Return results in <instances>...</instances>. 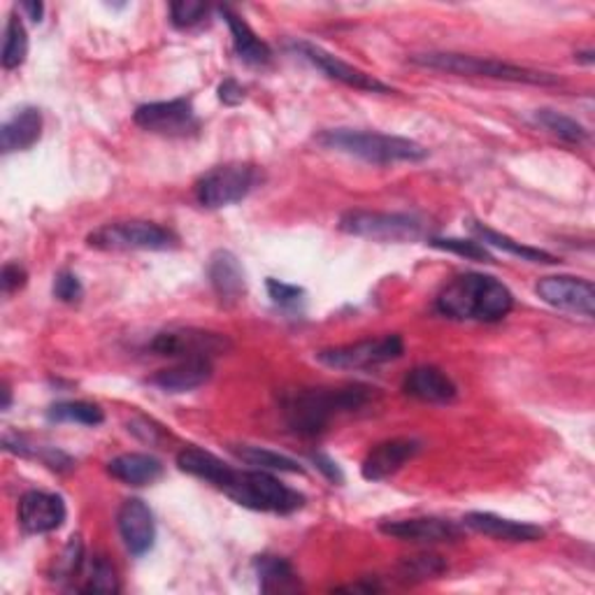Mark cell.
Segmentation results:
<instances>
[{
	"label": "cell",
	"mask_w": 595,
	"mask_h": 595,
	"mask_svg": "<svg viewBox=\"0 0 595 595\" xmlns=\"http://www.w3.org/2000/svg\"><path fill=\"white\" fill-rule=\"evenodd\" d=\"M375 398L371 386L342 388H296L279 400L284 423L300 438H317L340 415L359 412Z\"/></svg>",
	"instance_id": "6da1fadb"
},
{
	"label": "cell",
	"mask_w": 595,
	"mask_h": 595,
	"mask_svg": "<svg viewBox=\"0 0 595 595\" xmlns=\"http://www.w3.org/2000/svg\"><path fill=\"white\" fill-rule=\"evenodd\" d=\"M436 307L440 315L456 321L494 323L511 312L515 296L496 277L465 273L444 286L436 300Z\"/></svg>",
	"instance_id": "7a4b0ae2"
},
{
	"label": "cell",
	"mask_w": 595,
	"mask_h": 595,
	"mask_svg": "<svg viewBox=\"0 0 595 595\" xmlns=\"http://www.w3.org/2000/svg\"><path fill=\"white\" fill-rule=\"evenodd\" d=\"M221 494L229 496L242 507L254 511H271V515H294L305 505V496L296 488L286 486L268 470H235L229 463L212 484Z\"/></svg>",
	"instance_id": "3957f363"
},
{
	"label": "cell",
	"mask_w": 595,
	"mask_h": 595,
	"mask_svg": "<svg viewBox=\"0 0 595 595\" xmlns=\"http://www.w3.org/2000/svg\"><path fill=\"white\" fill-rule=\"evenodd\" d=\"M317 142L326 150L359 156L367 163H377V166H392V163H405V161L417 163L428 156V150L415 140L400 137V135L373 133V131L328 129L319 133Z\"/></svg>",
	"instance_id": "277c9868"
},
{
	"label": "cell",
	"mask_w": 595,
	"mask_h": 595,
	"mask_svg": "<svg viewBox=\"0 0 595 595\" xmlns=\"http://www.w3.org/2000/svg\"><path fill=\"white\" fill-rule=\"evenodd\" d=\"M412 64L454 73V75H470V77H488V79H503V81H517V85H536V87H551L561 85V79L551 73L530 70L524 66L505 64L498 58H482L470 54H454V52H428V54H415Z\"/></svg>",
	"instance_id": "5b68a950"
},
{
	"label": "cell",
	"mask_w": 595,
	"mask_h": 595,
	"mask_svg": "<svg viewBox=\"0 0 595 595\" xmlns=\"http://www.w3.org/2000/svg\"><path fill=\"white\" fill-rule=\"evenodd\" d=\"M87 244L102 252H166L175 250L179 240L154 221H117L89 233Z\"/></svg>",
	"instance_id": "8992f818"
},
{
	"label": "cell",
	"mask_w": 595,
	"mask_h": 595,
	"mask_svg": "<svg viewBox=\"0 0 595 595\" xmlns=\"http://www.w3.org/2000/svg\"><path fill=\"white\" fill-rule=\"evenodd\" d=\"M263 175L256 166L250 163H225L210 173H205L196 184V198L208 210H221L247 198Z\"/></svg>",
	"instance_id": "52a82bcc"
},
{
	"label": "cell",
	"mask_w": 595,
	"mask_h": 595,
	"mask_svg": "<svg viewBox=\"0 0 595 595\" xmlns=\"http://www.w3.org/2000/svg\"><path fill=\"white\" fill-rule=\"evenodd\" d=\"M338 225L342 233L379 242H412L423 235V221L403 212L352 210L340 217Z\"/></svg>",
	"instance_id": "ba28073f"
},
{
	"label": "cell",
	"mask_w": 595,
	"mask_h": 595,
	"mask_svg": "<svg viewBox=\"0 0 595 595\" xmlns=\"http://www.w3.org/2000/svg\"><path fill=\"white\" fill-rule=\"evenodd\" d=\"M403 354H405L403 338L384 335L375 340H361L354 344L321 349L315 359L326 367H335V371H367V367L398 361Z\"/></svg>",
	"instance_id": "9c48e42d"
},
{
	"label": "cell",
	"mask_w": 595,
	"mask_h": 595,
	"mask_svg": "<svg viewBox=\"0 0 595 595\" xmlns=\"http://www.w3.org/2000/svg\"><path fill=\"white\" fill-rule=\"evenodd\" d=\"M150 349L156 356H166V359H179V361L208 359V361H212L214 356L231 352L233 342L221 333L198 331V328H177V331L158 333L150 342Z\"/></svg>",
	"instance_id": "30bf717a"
},
{
	"label": "cell",
	"mask_w": 595,
	"mask_h": 595,
	"mask_svg": "<svg viewBox=\"0 0 595 595\" xmlns=\"http://www.w3.org/2000/svg\"><path fill=\"white\" fill-rule=\"evenodd\" d=\"M289 49L294 54H298L300 58H305L307 64H312L317 70H321L326 77L342 81V85H346V87L359 89V91H371V93H392L394 91L377 77L354 68L352 64H346V60H342L340 56H335L331 52H326L319 45L305 43V40H294V43H289Z\"/></svg>",
	"instance_id": "8fae6325"
},
{
	"label": "cell",
	"mask_w": 595,
	"mask_h": 595,
	"mask_svg": "<svg viewBox=\"0 0 595 595\" xmlns=\"http://www.w3.org/2000/svg\"><path fill=\"white\" fill-rule=\"evenodd\" d=\"M133 121L150 133L158 135H189L198 131V119L194 102L189 98H175V100H161L140 106L133 114Z\"/></svg>",
	"instance_id": "7c38bea8"
},
{
	"label": "cell",
	"mask_w": 595,
	"mask_h": 595,
	"mask_svg": "<svg viewBox=\"0 0 595 595\" xmlns=\"http://www.w3.org/2000/svg\"><path fill=\"white\" fill-rule=\"evenodd\" d=\"M536 291L547 305L557 307V310L582 315L586 319H593L595 315V289L591 279L572 275L542 277Z\"/></svg>",
	"instance_id": "4fadbf2b"
},
{
	"label": "cell",
	"mask_w": 595,
	"mask_h": 595,
	"mask_svg": "<svg viewBox=\"0 0 595 595\" xmlns=\"http://www.w3.org/2000/svg\"><path fill=\"white\" fill-rule=\"evenodd\" d=\"M68 517L66 503L56 494L47 491H29L19 500V524L31 536H45L64 526Z\"/></svg>",
	"instance_id": "5bb4252c"
},
{
	"label": "cell",
	"mask_w": 595,
	"mask_h": 595,
	"mask_svg": "<svg viewBox=\"0 0 595 595\" xmlns=\"http://www.w3.org/2000/svg\"><path fill=\"white\" fill-rule=\"evenodd\" d=\"M117 526L121 540H124L133 557H145L147 551H152L156 540V524L147 503H142L140 498L124 500V505L119 507Z\"/></svg>",
	"instance_id": "9a60e30c"
},
{
	"label": "cell",
	"mask_w": 595,
	"mask_h": 595,
	"mask_svg": "<svg viewBox=\"0 0 595 595\" xmlns=\"http://www.w3.org/2000/svg\"><path fill=\"white\" fill-rule=\"evenodd\" d=\"M379 530L388 538L403 542H419V544H438V542H456L463 536V528L454 521H444L436 517H415L400 521H384Z\"/></svg>",
	"instance_id": "2e32d148"
},
{
	"label": "cell",
	"mask_w": 595,
	"mask_h": 595,
	"mask_svg": "<svg viewBox=\"0 0 595 595\" xmlns=\"http://www.w3.org/2000/svg\"><path fill=\"white\" fill-rule=\"evenodd\" d=\"M423 449V444L415 438H396V440H386L382 444H377L371 454L365 456L363 461V477L367 482H384L407 463L412 461L419 451Z\"/></svg>",
	"instance_id": "e0dca14e"
},
{
	"label": "cell",
	"mask_w": 595,
	"mask_h": 595,
	"mask_svg": "<svg viewBox=\"0 0 595 595\" xmlns=\"http://www.w3.org/2000/svg\"><path fill=\"white\" fill-rule=\"evenodd\" d=\"M463 524L465 528L480 532V536L500 542H538L544 538V530L540 526L511 521L494 515V511H470L463 517Z\"/></svg>",
	"instance_id": "ac0fdd59"
},
{
	"label": "cell",
	"mask_w": 595,
	"mask_h": 595,
	"mask_svg": "<svg viewBox=\"0 0 595 595\" xmlns=\"http://www.w3.org/2000/svg\"><path fill=\"white\" fill-rule=\"evenodd\" d=\"M403 392L421 403H440V405L456 400L459 396L454 379L436 365H419L415 371H409L403 382Z\"/></svg>",
	"instance_id": "d6986e66"
},
{
	"label": "cell",
	"mask_w": 595,
	"mask_h": 595,
	"mask_svg": "<svg viewBox=\"0 0 595 595\" xmlns=\"http://www.w3.org/2000/svg\"><path fill=\"white\" fill-rule=\"evenodd\" d=\"M208 277L221 302H238L247 294V277L233 252H214L208 263Z\"/></svg>",
	"instance_id": "ffe728a7"
},
{
	"label": "cell",
	"mask_w": 595,
	"mask_h": 595,
	"mask_svg": "<svg viewBox=\"0 0 595 595\" xmlns=\"http://www.w3.org/2000/svg\"><path fill=\"white\" fill-rule=\"evenodd\" d=\"M210 377H212V361L187 359L173 367H166V371H158L147 382L166 394H187L202 386L205 382H210Z\"/></svg>",
	"instance_id": "44dd1931"
},
{
	"label": "cell",
	"mask_w": 595,
	"mask_h": 595,
	"mask_svg": "<svg viewBox=\"0 0 595 595\" xmlns=\"http://www.w3.org/2000/svg\"><path fill=\"white\" fill-rule=\"evenodd\" d=\"M40 135H43V112L37 108H24L0 129V150H3V154L26 152L35 145Z\"/></svg>",
	"instance_id": "7402d4cb"
},
{
	"label": "cell",
	"mask_w": 595,
	"mask_h": 595,
	"mask_svg": "<svg viewBox=\"0 0 595 595\" xmlns=\"http://www.w3.org/2000/svg\"><path fill=\"white\" fill-rule=\"evenodd\" d=\"M221 16L225 19V24H229V29H231L233 47H235V54L240 56V60H244V64H250V66H268L271 58H273V52L252 31V26L231 8H221Z\"/></svg>",
	"instance_id": "603a6c76"
},
{
	"label": "cell",
	"mask_w": 595,
	"mask_h": 595,
	"mask_svg": "<svg viewBox=\"0 0 595 595\" xmlns=\"http://www.w3.org/2000/svg\"><path fill=\"white\" fill-rule=\"evenodd\" d=\"M108 472L129 486H150L161 480L163 465L150 454H121L108 463Z\"/></svg>",
	"instance_id": "cb8c5ba5"
},
{
	"label": "cell",
	"mask_w": 595,
	"mask_h": 595,
	"mask_svg": "<svg viewBox=\"0 0 595 595\" xmlns=\"http://www.w3.org/2000/svg\"><path fill=\"white\" fill-rule=\"evenodd\" d=\"M258 586L263 593H291L300 588L298 572L294 565L279 557H258L254 561Z\"/></svg>",
	"instance_id": "d4e9b609"
},
{
	"label": "cell",
	"mask_w": 595,
	"mask_h": 595,
	"mask_svg": "<svg viewBox=\"0 0 595 595\" xmlns=\"http://www.w3.org/2000/svg\"><path fill=\"white\" fill-rule=\"evenodd\" d=\"M467 229L475 233L482 244H488V247H496V250H503L511 256H519L524 261H530V263H557V256L544 252V250H536V247H528V244H521L517 240H511L509 235H503L494 229H488V225L480 223V221H470Z\"/></svg>",
	"instance_id": "484cf974"
},
{
	"label": "cell",
	"mask_w": 595,
	"mask_h": 595,
	"mask_svg": "<svg viewBox=\"0 0 595 595\" xmlns=\"http://www.w3.org/2000/svg\"><path fill=\"white\" fill-rule=\"evenodd\" d=\"M233 454L247 465H254L258 470H273V472H291V475H302L305 467L284 454H277V451L263 449V447H252V444H240L233 447Z\"/></svg>",
	"instance_id": "4316f807"
},
{
	"label": "cell",
	"mask_w": 595,
	"mask_h": 595,
	"mask_svg": "<svg viewBox=\"0 0 595 595\" xmlns=\"http://www.w3.org/2000/svg\"><path fill=\"white\" fill-rule=\"evenodd\" d=\"M47 417L52 421H66V423H79V426H100L106 421L102 409L87 400H64L49 407Z\"/></svg>",
	"instance_id": "83f0119b"
},
{
	"label": "cell",
	"mask_w": 595,
	"mask_h": 595,
	"mask_svg": "<svg viewBox=\"0 0 595 595\" xmlns=\"http://www.w3.org/2000/svg\"><path fill=\"white\" fill-rule=\"evenodd\" d=\"M29 56V33L22 19L12 14L5 26V40H3V68L14 70L26 60Z\"/></svg>",
	"instance_id": "f1b7e54d"
},
{
	"label": "cell",
	"mask_w": 595,
	"mask_h": 595,
	"mask_svg": "<svg viewBox=\"0 0 595 595\" xmlns=\"http://www.w3.org/2000/svg\"><path fill=\"white\" fill-rule=\"evenodd\" d=\"M536 121L551 135H557L563 142H570V145H582V142H586L588 137L586 129L580 124V121H574L572 117H565L557 110H538Z\"/></svg>",
	"instance_id": "f546056e"
},
{
	"label": "cell",
	"mask_w": 595,
	"mask_h": 595,
	"mask_svg": "<svg viewBox=\"0 0 595 595\" xmlns=\"http://www.w3.org/2000/svg\"><path fill=\"white\" fill-rule=\"evenodd\" d=\"M444 572L447 563L442 557H438V553H419V557H409L400 563V574L405 582L438 580Z\"/></svg>",
	"instance_id": "4dcf8cb0"
},
{
	"label": "cell",
	"mask_w": 595,
	"mask_h": 595,
	"mask_svg": "<svg viewBox=\"0 0 595 595\" xmlns=\"http://www.w3.org/2000/svg\"><path fill=\"white\" fill-rule=\"evenodd\" d=\"M428 244H430V247H436V250H442V252L465 256L467 261H482V263L494 261V256L488 254V250L484 247V244L475 242V240H459V238H442L440 240V238H433Z\"/></svg>",
	"instance_id": "1f68e13d"
},
{
	"label": "cell",
	"mask_w": 595,
	"mask_h": 595,
	"mask_svg": "<svg viewBox=\"0 0 595 595\" xmlns=\"http://www.w3.org/2000/svg\"><path fill=\"white\" fill-rule=\"evenodd\" d=\"M81 565H85V544H81L79 538H73L64 553L56 559V565H54V577L56 582H68V580H75V574H79Z\"/></svg>",
	"instance_id": "d6a6232c"
},
{
	"label": "cell",
	"mask_w": 595,
	"mask_h": 595,
	"mask_svg": "<svg viewBox=\"0 0 595 595\" xmlns=\"http://www.w3.org/2000/svg\"><path fill=\"white\" fill-rule=\"evenodd\" d=\"M79 591H87V593H117L119 591V577L114 568L106 561V557L93 559L87 584Z\"/></svg>",
	"instance_id": "836d02e7"
},
{
	"label": "cell",
	"mask_w": 595,
	"mask_h": 595,
	"mask_svg": "<svg viewBox=\"0 0 595 595\" xmlns=\"http://www.w3.org/2000/svg\"><path fill=\"white\" fill-rule=\"evenodd\" d=\"M208 12H210L208 5L191 3V0H179V3L170 5V22L177 29H194L208 16Z\"/></svg>",
	"instance_id": "e575fe53"
},
{
	"label": "cell",
	"mask_w": 595,
	"mask_h": 595,
	"mask_svg": "<svg viewBox=\"0 0 595 595\" xmlns=\"http://www.w3.org/2000/svg\"><path fill=\"white\" fill-rule=\"evenodd\" d=\"M54 296L60 300V302H68V305H75L81 300V296H85V286H81L79 277L75 273H58L56 279H54Z\"/></svg>",
	"instance_id": "d590c367"
},
{
	"label": "cell",
	"mask_w": 595,
	"mask_h": 595,
	"mask_svg": "<svg viewBox=\"0 0 595 595\" xmlns=\"http://www.w3.org/2000/svg\"><path fill=\"white\" fill-rule=\"evenodd\" d=\"M265 286H268V294H271L273 302H277L279 307H296L305 296V291L300 289V286L284 284L279 279H268V282H265Z\"/></svg>",
	"instance_id": "8d00e7d4"
},
{
	"label": "cell",
	"mask_w": 595,
	"mask_h": 595,
	"mask_svg": "<svg viewBox=\"0 0 595 595\" xmlns=\"http://www.w3.org/2000/svg\"><path fill=\"white\" fill-rule=\"evenodd\" d=\"M26 271L22 268L19 263H8L3 268V275H0V284H3V294L10 296L14 294L16 289H22V286L26 284Z\"/></svg>",
	"instance_id": "74e56055"
},
{
	"label": "cell",
	"mask_w": 595,
	"mask_h": 595,
	"mask_svg": "<svg viewBox=\"0 0 595 595\" xmlns=\"http://www.w3.org/2000/svg\"><path fill=\"white\" fill-rule=\"evenodd\" d=\"M219 100L223 102V106H240V102L244 100V89L235 79H225L219 87Z\"/></svg>",
	"instance_id": "f35d334b"
},
{
	"label": "cell",
	"mask_w": 595,
	"mask_h": 595,
	"mask_svg": "<svg viewBox=\"0 0 595 595\" xmlns=\"http://www.w3.org/2000/svg\"><path fill=\"white\" fill-rule=\"evenodd\" d=\"M312 461H315V465L323 472L328 482H333V484H342V482H344L342 470L338 467V463H335L333 459H328L326 454H315Z\"/></svg>",
	"instance_id": "ab89813d"
},
{
	"label": "cell",
	"mask_w": 595,
	"mask_h": 595,
	"mask_svg": "<svg viewBox=\"0 0 595 595\" xmlns=\"http://www.w3.org/2000/svg\"><path fill=\"white\" fill-rule=\"evenodd\" d=\"M19 10L26 12L31 22H35V24L43 22V12H45L43 3H22V5H19Z\"/></svg>",
	"instance_id": "60d3db41"
},
{
	"label": "cell",
	"mask_w": 595,
	"mask_h": 595,
	"mask_svg": "<svg viewBox=\"0 0 595 595\" xmlns=\"http://www.w3.org/2000/svg\"><path fill=\"white\" fill-rule=\"evenodd\" d=\"M3 394H5V403H3V409H8V407H10V398H12V396H10V386H8V384L3 386Z\"/></svg>",
	"instance_id": "b9f144b4"
}]
</instances>
